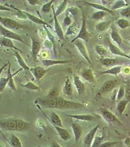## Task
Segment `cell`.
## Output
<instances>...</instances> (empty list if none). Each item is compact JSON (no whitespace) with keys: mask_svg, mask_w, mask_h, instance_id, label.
<instances>
[{"mask_svg":"<svg viewBox=\"0 0 130 147\" xmlns=\"http://www.w3.org/2000/svg\"><path fill=\"white\" fill-rule=\"evenodd\" d=\"M34 103L50 109H78L84 106L81 103L67 100L64 98L59 96L54 98H38L36 100Z\"/></svg>","mask_w":130,"mask_h":147,"instance_id":"1","label":"cell"},{"mask_svg":"<svg viewBox=\"0 0 130 147\" xmlns=\"http://www.w3.org/2000/svg\"><path fill=\"white\" fill-rule=\"evenodd\" d=\"M29 124L22 119L8 118L0 120V128L9 131H23L28 129Z\"/></svg>","mask_w":130,"mask_h":147,"instance_id":"2","label":"cell"},{"mask_svg":"<svg viewBox=\"0 0 130 147\" xmlns=\"http://www.w3.org/2000/svg\"><path fill=\"white\" fill-rule=\"evenodd\" d=\"M0 24L8 30H19L26 28L25 26L9 17L0 16Z\"/></svg>","mask_w":130,"mask_h":147,"instance_id":"3","label":"cell"},{"mask_svg":"<svg viewBox=\"0 0 130 147\" xmlns=\"http://www.w3.org/2000/svg\"><path fill=\"white\" fill-rule=\"evenodd\" d=\"M82 23L81 27L80 28V30L78 34L77 35L75 38H74L72 40H71L70 43H73L75 40L77 39H81L84 40L85 42L88 41L89 39L90 38V34L88 32L87 30V25H86V21L85 18V14L83 12L82 9Z\"/></svg>","mask_w":130,"mask_h":147,"instance_id":"4","label":"cell"},{"mask_svg":"<svg viewBox=\"0 0 130 147\" xmlns=\"http://www.w3.org/2000/svg\"><path fill=\"white\" fill-rule=\"evenodd\" d=\"M0 35H2L3 37L10 39L11 40H16L19 42H21L22 43L27 46L28 47L29 46L28 44L22 38V37L20 35L16 34L11 30L5 28L3 27L1 24H0Z\"/></svg>","mask_w":130,"mask_h":147,"instance_id":"5","label":"cell"},{"mask_svg":"<svg viewBox=\"0 0 130 147\" xmlns=\"http://www.w3.org/2000/svg\"><path fill=\"white\" fill-rule=\"evenodd\" d=\"M99 111L103 119L107 123L110 124H117L120 125H122V123L119 120V119L107 109L100 108L99 109Z\"/></svg>","mask_w":130,"mask_h":147,"instance_id":"6","label":"cell"},{"mask_svg":"<svg viewBox=\"0 0 130 147\" xmlns=\"http://www.w3.org/2000/svg\"><path fill=\"white\" fill-rule=\"evenodd\" d=\"M73 43L78 49L79 52H80V54L82 55V57L85 59V60L87 61L88 64H91V60L88 55V52L84 44L82 42V41L80 39H77L75 40Z\"/></svg>","mask_w":130,"mask_h":147,"instance_id":"7","label":"cell"},{"mask_svg":"<svg viewBox=\"0 0 130 147\" xmlns=\"http://www.w3.org/2000/svg\"><path fill=\"white\" fill-rule=\"evenodd\" d=\"M23 69L22 68H20L19 70L17 71L16 72H15L14 73H11V64H9V67H8V70L7 72V77L9 78V81L8 82V86L12 90L16 91L17 88L15 85V82L13 80V77L17 75L21 71L23 70Z\"/></svg>","mask_w":130,"mask_h":147,"instance_id":"8","label":"cell"},{"mask_svg":"<svg viewBox=\"0 0 130 147\" xmlns=\"http://www.w3.org/2000/svg\"><path fill=\"white\" fill-rule=\"evenodd\" d=\"M29 71L33 74L36 80L39 82L44 77L48 70L41 66H36L30 68Z\"/></svg>","mask_w":130,"mask_h":147,"instance_id":"9","label":"cell"},{"mask_svg":"<svg viewBox=\"0 0 130 147\" xmlns=\"http://www.w3.org/2000/svg\"><path fill=\"white\" fill-rule=\"evenodd\" d=\"M99 126L96 125L95 127H93L91 130L85 136L84 139V143L87 147H90L93 141V139L95 137V134L98 130Z\"/></svg>","mask_w":130,"mask_h":147,"instance_id":"10","label":"cell"},{"mask_svg":"<svg viewBox=\"0 0 130 147\" xmlns=\"http://www.w3.org/2000/svg\"><path fill=\"white\" fill-rule=\"evenodd\" d=\"M119 83L117 80H107L102 85L100 89V92L101 93H105L111 91L119 84Z\"/></svg>","mask_w":130,"mask_h":147,"instance_id":"11","label":"cell"},{"mask_svg":"<svg viewBox=\"0 0 130 147\" xmlns=\"http://www.w3.org/2000/svg\"><path fill=\"white\" fill-rule=\"evenodd\" d=\"M52 9L53 13H54V28H55V32H56L57 36L61 40H64L65 38V36L64 34L63 31L62 30V27L60 25L58 20L57 19V18L55 15V10H54L53 5L52 6Z\"/></svg>","mask_w":130,"mask_h":147,"instance_id":"12","label":"cell"},{"mask_svg":"<svg viewBox=\"0 0 130 147\" xmlns=\"http://www.w3.org/2000/svg\"><path fill=\"white\" fill-rule=\"evenodd\" d=\"M31 39V53L34 61H36L37 56L38 55L41 49V44L39 41L34 37H30Z\"/></svg>","mask_w":130,"mask_h":147,"instance_id":"13","label":"cell"},{"mask_svg":"<svg viewBox=\"0 0 130 147\" xmlns=\"http://www.w3.org/2000/svg\"><path fill=\"white\" fill-rule=\"evenodd\" d=\"M109 48L112 54H113L114 55H117V56L124 57L130 60V57L129 56V55L125 54V53L123 52L120 49L115 45L111 41H109Z\"/></svg>","mask_w":130,"mask_h":147,"instance_id":"14","label":"cell"},{"mask_svg":"<svg viewBox=\"0 0 130 147\" xmlns=\"http://www.w3.org/2000/svg\"><path fill=\"white\" fill-rule=\"evenodd\" d=\"M72 128L74 136L75 143H76L82 136L83 129L79 124L75 122L72 123Z\"/></svg>","mask_w":130,"mask_h":147,"instance_id":"15","label":"cell"},{"mask_svg":"<svg viewBox=\"0 0 130 147\" xmlns=\"http://www.w3.org/2000/svg\"><path fill=\"white\" fill-rule=\"evenodd\" d=\"M73 80L74 84L76 89L77 93L79 95L83 93L85 91V86L84 84L82 82V80H81L80 77L75 74H74L73 76Z\"/></svg>","mask_w":130,"mask_h":147,"instance_id":"16","label":"cell"},{"mask_svg":"<svg viewBox=\"0 0 130 147\" xmlns=\"http://www.w3.org/2000/svg\"><path fill=\"white\" fill-rule=\"evenodd\" d=\"M70 60H54L48 59H43L41 60L42 63L45 67H50L53 65L65 64L70 63Z\"/></svg>","mask_w":130,"mask_h":147,"instance_id":"17","label":"cell"},{"mask_svg":"<svg viewBox=\"0 0 130 147\" xmlns=\"http://www.w3.org/2000/svg\"><path fill=\"white\" fill-rule=\"evenodd\" d=\"M0 45L12 49H14V50L18 51L20 53H23L20 49L18 48L17 47L15 46L13 42L10 39L5 38V37H3L2 38L0 39Z\"/></svg>","mask_w":130,"mask_h":147,"instance_id":"18","label":"cell"},{"mask_svg":"<svg viewBox=\"0 0 130 147\" xmlns=\"http://www.w3.org/2000/svg\"><path fill=\"white\" fill-rule=\"evenodd\" d=\"M54 127L55 128V130H56L57 134H58L59 136L62 140L67 141L71 138L70 134L67 129H64L63 127H59L55 125H54Z\"/></svg>","mask_w":130,"mask_h":147,"instance_id":"19","label":"cell"},{"mask_svg":"<svg viewBox=\"0 0 130 147\" xmlns=\"http://www.w3.org/2000/svg\"><path fill=\"white\" fill-rule=\"evenodd\" d=\"M23 13L25 14V16H27V18H28L29 20L31 21L32 22H34V23L37 24L38 25H42L46 26L47 27H50L48 24L47 22L44 21V20L41 19L39 18L38 17H36L35 15H32V14H30L28 12L25 11H22Z\"/></svg>","mask_w":130,"mask_h":147,"instance_id":"20","label":"cell"},{"mask_svg":"<svg viewBox=\"0 0 130 147\" xmlns=\"http://www.w3.org/2000/svg\"><path fill=\"white\" fill-rule=\"evenodd\" d=\"M81 76L85 80L88 82H95V77L91 69H84L81 73Z\"/></svg>","mask_w":130,"mask_h":147,"instance_id":"21","label":"cell"},{"mask_svg":"<svg viewBox=\"0 0 130 147\" xmlns=\"http://www.w3.org/2000/svg\"><path fill=\"white\" fill-rule=\"evenodd\" d=\"M122 68H123V66L121 65L116 66L115 67H112L111 68L107 70L100 71L99 72V73L101 75L108 74V75H112L117 76L121 72Z\"/></svg>","mask_w":130,"mask_h":147,"instance_id":"22","label":"cell"},{"mask_svg":"<svg viewBox=\"0 0 130 147\" xmlns=\"http://www.w3.org/2000/svg\"><path fill=\"white\" fill-rule=\"evenodd\" d=\"M14 55L15 57L17 59V62L18 63L19 65H20L21 68L23 70H25L27 71L30 70V67L27 65V63H25V60L23 59L22 56L20 55V53L17 51L14 50Z\"/></svg>","mask_w":130,"mask_h":147,"instance_id":"23","label":"cell"},{"mask_svg":"<svg viewBox=\"0 0 130 147\" xmlns=\"http://www.w3.org/2000/svg\"><path fill=\"white\" fill-rule=\"evenodd\" d=\"M68 117L72 118L78 120L83 121H91L94 119V116L90 114H75V115H70L66 114Z\"/></svg>","mask_w":130,"mask_h":147,"instance_id":"24","label":"cell"},{"mask_svg":"<svg viewBox=\"0 0 130 147\" xmlns=\"http://www.w3.org/2000/svg\"><path fill=\"white\" fill-rule=\"evenodd\" d=\"M62 92L66 95L71 96L73 93V88L72 86V84L70 82V79L68 77H67V79L65 81V84L62 88Z\"/></svg>","mask_w":130,"mask_h":147,"instance_id":"25","label":"cell"},{"mask_svg":"<svg viewBox=\"0 0 130 147\" xmlns=\"http://www.w3.org/2000/svg\"><path fill=\"white\" fill-rule=\"evenodd\" d=\"M50 120L53 125H55V126H57L59 127H63L61 118L55 112H52V113L50 114Z\"/></svg>","mask_w":130,"mask_h":147,"instance_id":"26","label":"cell"},{"mask_svg":"<svg viewBox=\"0 0 130 147\" xmlns=\"http://www.w3.org/2000/svg\"><path fill=\"white\" fill-rule=\"evenodd\" d=\"M111 24L112 21L111 20H106L99 22L97 24L96 29L99 32H105L111 27Z\"/></svg>","mask_w":130,"mask_h":147,"instance_id":"27","label":"cell"},{"mask_svg":"<svg viewBox=\"0 0 130 147\" xmlns=\"http://www.w3.org/2000/svg\"><path fill=\"white\" fill-rule=\"evenodd\" d=\"M111 36L112 40L115 42L118 45L120 46L122 43V39L120 34L115 28L112 27V31L111 33Z\"/></svg>","mask_w":130,"mask_h":147,"instance_id":"28","label":"cell"},{"mask_svg":"<svg viewBox=\"0 0 130 147\" xmlns=\"http://www.w3.org/2000/svg\"><path fill=\"white\" fill-rule=\"evenodd\" d=\"M86 3L90 7H92L94 9L99 10V11H103L107 12L108 13H111L112 11L111 9L107 8V7H105L104 5H100L99 3H92L90 2H86Z\"/></svg>","mask_w":130,"mask_h":147,"instance_id":"29","label":"cell"},{"mask_svg":"<svg viewBox=\"0 0 130 147\" xmlns=\"http://www.w3.org/2000/svg\"><path fill=\"white\" fill-rule=\"evenodd\" d=\"M129 1L125 0H119L117 1L115 3L113 4L111 8V10H117L118 9H122L124 7L128 6Z\"/></svg>","mask_w":130,"mask_h":147,"instance_id":"30","label":"cell"},{"mask_svg":"<svg viewBox=\"0 0 130 147\" xmlns=\"http://www.w3.org/2000/svg\"><path fill=\"white\" fill-rule=\"evenodd\" d=\"M129 102L127 100H121L119 102L117 105V109L119 114L122 115L123 113Z\"/></svg>","mask_w":130,"mask_h":147,"instance_id":"31","label":"cell"},{"mask_svg":"<svg viewBox=\"0 0 130 147\" xmlns=\"http://www.w3.org/2000/svg\"><path fill=\"white\" fill-rule=\"evenodd\" d=\"M117 59H112V58H103L100 60V62L106 67H110L112 66L113 65H115L117 63Z\"/></svg>","mask_w":130,"mask_h":147,"instance_id":"32","label":"cell"},{"mask_svg":"<svg viewBox=\"0 0 130 147\" xmlns=\"http://www.w3.org/2000/svg\"><path fill=\"white\" fill-rule=\"evenodd\" d=\"M68 3V1L67 0H64L60 3L58 7H57L56 10L55 11V13L56 16L57 17L59 15L63 12L67 8V5Z\"/></svg>","mask_w":130,"mask_h":147,"instance_id":"33","label":"cell"},{"mask_svg":"<svg viewBox=\"0 0 130 147\" xmlns=\"http://www.w3.org/2000/svg\"><path fill=\"white\" fill-rule=\"evenodd\" d=\"M116 24L122 30H124L130 27V22L126 19H119L117 21Z\"/></svg>","mask_w":130,"mask_h":147,"instance_id":"34","label":"cell"},{"mask_svg":"<svg viewBox=\"0 0 130 147\" xmlns=\"http://www.w3.org/2000/svg\"><path fill=\"white\" fill-rule=\"evenodd\" d=\"M107 14H108V12H107L103 11H97L94 12L92 14L91 16V19L94 20H100L105 17Z\"/></svg>","mask_w":130,"mask_h":147,"instance_id":"35","label":"cell"},{"mask_svg":"<svg viewBox=\"0 0 130 147\" xmlns=\"http://www.w3.org/2000/svg\"><path fill=\"white\" fill-rule=\"evenodd\" d=\"M10 143L14 147H22V142L17 136L12 134L10 139Z\"/></svg>","mask_w":130,"mask_h":147,"instance_id":"36","label":"cell"},{"mask_svg":"<svg viewBox=\"0 0 130 147\" xmlns=\"http://www.w3.org/2000/svg\"><path fill=\"white\" fill-rule=\"evenodd\" d=\"M105 137V135L103 134L101 136H95L94 138L93 139V141L92 142V145L90 147H99L100 145L101 144V142L103 140V139Z\"/></svg>","mask_w":130,"mask_h":147,"instance_id":"37","label":"cell"},{"mask_svg":"<svg viewBox=\"0 0 130 147\" xmlns=\"http://www.w3.org/2000/svg\"><path fill=\"white\" fill-rule=\"evenodd\" d=\"M54 0H52L50 2L45 3L42 6L41 11L44 13H48L51 10V9H52V4L54 3Z\"/></svg>","mask_w":130,"mask_h":147,"instance_id":"38","label":"cell"},{"mask_svg":"<svg viewBox=\"0 0 130 147\" xmlns=\"http://www.w3.org/2000/svg\"><path fill=\"white\" fill-rule=\"evenodd\" d=\"M22 86L25 87L29 90L31 91H40V87L36 85L32 82H27V84H21Z\"/></svg>","mask_w":130,"mask_h":147,"instance_id":"39","label":"cell"},{"mask_svg":"<svg viewBox=\"0 0 130 147\" xmlns=\"http://www.w3.org/2000/svg\"><path fill=\"white\" fill-rule=\"evenodd\" d=\"M95 50L97 54L101 57H104L108 54V51L103 46L97 45L95 46Z\"/></svg>","mask_w":130,"mask_h":147,"instance_id":"40","label":"cell"},{"mask_svg":"<svg viewBox=\"0 0 130 147\" xmlns=\"http://www.w3.org/2000/svg\"><path fill=\"white\" fill-rule=\"evenodd\" d=\"M9 79L7 77H3L0 78V93L3 92L6 86L8 84Z\"/></svg>","mask_w":130,"mask_h":147,"instance_id":"41","label":"cell"},{"mask_svg":"<svg viewBox=\"0 0 130 147\" xmlns=\"http://www.w3.org/2000/svg\"><path fill=\"white\" fill-rule=\"evenodd\" d=\"M59 91L58 89L56 87H54L50 90V91L48 92L47 98H54L58 97Z\"/></svg>","mask_w":130,"mask_h":147,"instance_id":"42","label":"cell"},{"mask_svg":"<svg viewBox=\"0 0 130 147\" xmlns=\"http://www.w3.org/2000/svg\"><path fill=\"white\" fill-rule=\"evenodd\" d=\"M76 31L77 28L76 26L74 24L71 25L70 26H69L68 28L67 32L65 34V36H68L69 35L75 34V33L76 32Z\"/></svg>","mask_w":130,"mask_h":147,"instance_id":"43","label":"cell"},{"mask_svg":"<svg viewBox=\"0 0 130 147\" xmlns=\"http://www.w3.org/2000/svg\"><path fill=\"white\" fill-rule=\"evenodd\" d=\"M119 13L122 17L128 18L130 17V5L122 9L119 11Z\"/></svg>","mask_w":130,"mask_h":147,"instance_id":"44","label":"cell"},{"mask_svg":"<svg viewBox=\"0 0 130 147\" xmlns=\"http://www.w3.org/2000/svg\"><path fill=\"white\" fill-rule=\"evenodd\" d=\"M125 96L127 100L130 102V82L127 81L125 86Z\"/></svg>","mask_w":130,"mask_h":147,"instance_id":"45","label":"cell"},{"mask_svg":"<svg viewBox=\"0 0 130 147\" xmlns=\"http://www.w3.org/2000/svg\"><path fill=\"white\" fill-rule=\"evenodd\" d=\"M124 95H125V87L121 85L119 87L118 93L117 94V100H120Z\"/></svg>","mask_w":130,"mask_h":147,"instance_id":"46","label":"cell"},{"mask_svg":"<svg viewBox=\"0 0 130 147\" xmlns=\"http://www.w3.org/2000/svg\"><path fill=\"white\" fill-rule=\"evenodd\" d=\"M118 142L108 141V142H104L103 143H102L99 147H113Z\"/></svg>","mask_w":130,"mask_h":147,"instance_id":"47","label":"cell"},{"mask_svg":"<svg viewBox=\"0 0 130 147\" xmlns=\"http://www.w3.org/2000/svg\"><path fill=\"white\" fill-rule=\"evenodd\" d=\"M72 20L68 14L66 15L63 20V24L65 26H70L72 24Z\"/></svg>","mask_w":130,"mask_h":147,"instance_id":"48","label":"cell"},{"mask_svg":"<svg viewBox=\"0 0 130 147\" xmlns=\"http://www.w3.org/2000/svg\"><path fill=\"white\" fill-rule=\"evenodd\" d=\"M67 11H68L69 13L72 14V15H74L77 13L78 9H77L76 7H69L68 9H67Z\"/></svg>","mask_w":130,"mask_h":147,"instance_id":"49","label":"cell"},{"mask_svg":"<svg viewBox=\"0 0 130 147\" xmlns=\"http://www.w3.org/2000/svg\"><path fill=\"white\" fill-rule=\"evenodd\" d=\"M0 11H6L13 12V9L9 8L7 7H6L5 5H2L0 4Z\"/></svg>","mask_w":130,"mask_h":147,"instance_id":"50","label":"cell"},{"mask_svg":"<svg viewBox=\"0 0 130 147\" xmlns=\"http://www.w3.org/2000/svg\"><path fill=\"white\" fill-rule=\"evenodd\" d=\"M27 2L29 3V5H37L40 4V1L38 0H27Z\"/></svg>","mask_w":130,"mask_h":147,"instance_id":"51","label":"cell"},{"mask_svg":"<svg viewBox=\"0 0 130 147\" xmlns=\"http://www.w3.org/2000/svg\"><path fill=\"white\" fill-rule=\"evenodd\" d=\"M124 145L126 147H130V137L128 136L124 141Z\"/></svg>","mask_w":130,"mask_h":147,"instance_id":"52","label":"cell"},{"mask_svg":"<svg viewBox=\"0 0 130 147\" xmlns=\"http://www.w3.org/2000/svg\"><path fill=\"white\" fill-rule=\"evenodd\" d=\"M10 63V62L9 61L7 63L5 64L4 65H3L2 67L0 68V76H1V74H2V72L3 71V70L5 69V67H7V66H8Z\"/></svg>","mask_w":130,"mask_h":147,"instance_id":"53","label":"cell"},{"mask_svg":"<svg viewBox=\"0 0 130 147\" xmlns=\"http://www.w3.org/2000/svg\"><path fill=\"white\" fill-rule=\"evenodd\" d=\"M61 147L58 144H56V143H54V144H52V146H50V147Z\"/></svg>","mask_w":130,"mask_h":147,"instance_id":"54","label":"cell"},{"mask_svg":"<svg viewBox=\"0 0 130 147\" xmlns=\"http://www.w3.org/2000/svg\"><path fill=\"white\" fill-rule=\"evenodd\" d=\"M129 42H130V38L129 39Z\"/></svg>","mask_w":130,"mask_h":147,"instance_id":"55","label":"cell"},{"mask_svg":"<svg viewBox=\"0 0 130 147\" xmlns=\"http://www.w3.org/2000/svg\"><path fill=\"white\" fill-rule=\"evenodd\" d=\"M129 57H130V55H129Z\"/></svg>","mask_w":130,"mask_h":147,"instance_id":"56","label":"cell"}]
</instances>
